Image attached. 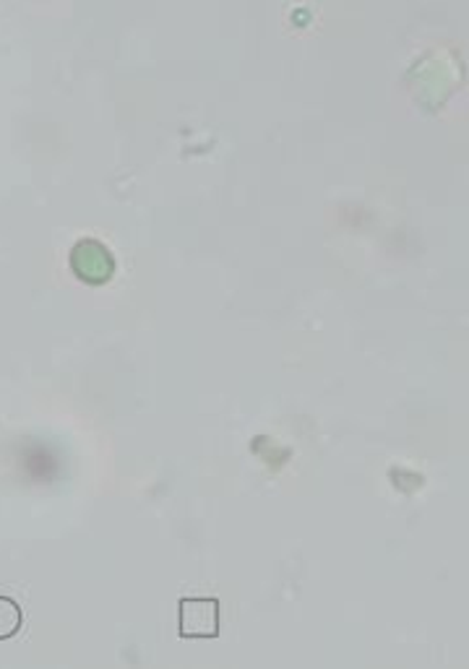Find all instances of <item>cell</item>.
Wrapping results in <instances>:
<instances>
[{
    "instance_id": "obj_3",
    "label": "cell",
    "mask_w": 469,
    "mask_h": 669,
    "mask_svg": "<svg viewBox=\"0 0 469 669\" xmlns=\"http://www.w3.org/2000/svg\"><path fill=\"white\" fill-rule=\"evenodd\" d=\"M24 625V614L22 607H19L13 599L0 597V641H9L22 631Z\"/></svg>"
},
{
    "instance_id": "obj_1",
    "label": "cell",
    "mask_w": 469,
    "mask_h": 669,
    "mask_svg": "<svg viewBox=\"0 0 469 669\" xmlns=\"http://www.w3.org/2000/svg\"><path fill=\"white\" fill-rule=\"evenodd\" d=\"M220 636V602L216 599H183L180 638Z\"/></svg>"
},
{
    "instance_id": "obj_2",
    "label": "cell",
    "mask_w": 469,
    "mask_h": 669,
    "mask_svg": "<svg viewBox=\"0 0 469 669\" xmlns=\"http://www.w3.org/2000/svg\"><path fill=\"white\" fill-rule=\"evenodd\" d=\"M71 266L79 279L90 284H102L113 277L115 261L110 250L99 240H81L71 253Z\"/></svg>"
}]
</instances>
